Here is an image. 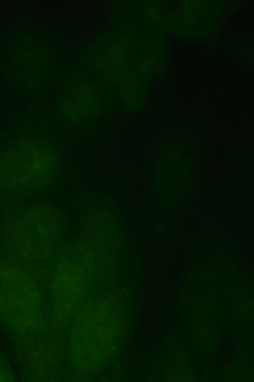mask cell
I'll list each match as a JSON object with an SVG mask.
<instances>
[{
  "mask_svg": "<svg viewBox=\"0 0 254 382\" xmlns=\"http://www.w3.org/2000/svg\"><path fill=\"white\" fill-rule=\"evenodd\" d=\"M38 293L26 275L13 269L0 270V313L12 325L28 326L36 315Z\"/></svg>",
  "mask_w": 254,
  "mask_h": 382,
  "instance_id": "obj_1",
  "label": "cell"
},
{
  "mask_svg": "<svg viewBox=\"0 0 254 382\" xmlns=\"http://www.w3.org/2000/svg\"><path fill=\"white\" fill-rule=\"evenodd\" d=\"M7 379V377L6 374L0 367V381H6Z\"/></svg>",
  "mask_w": 254,
  "mask_h": 382,
  "instance_id": "obj_2",
  "label": "cell"
},
{
  "mask_svg": "<svg viewBox=\"0 0 254 382\" xmlns=\"http://www.w3.org/2000/svg\"><path fill=\"white\" fill-rule=\"evenodd\" d=\"M182 350H183L182 347L178 345H176L173 348L174 352L177 354L179 353Z\"/></svg>",
  "mask_w": 254,
  "mask_h": 382,
  "instance_id": "obj_3",
  "label": "cell"
},
{
  "mask_svg": "<svg viewBox=\"0 0 254 382\" xmlns=\"http://www.w3.org/2000/svg\"><path fill=\"white\" fill-rule=\"evenodd\" d=\"M240 302H241L242 304H245V303H246L247 302V299H246V298H241V299H240Z\"/></svg>",
  "mask_w": 254,
  "mask_h": 382,
  "instance_id": "obj_4",
  "label": "cell"
},
{
  "mask_svg": "<svg viewBox=\"0 0 254 382\" xmlns=\"http://www.w3.org/2000/svg\"><path fill=\"white\" fill-rule=\"evenodd\" d=\"M191 304L192 306H194L195 305V304H196V302L195 301H192Z\"/></svg>",
  "mask_w": 254,
  "mask_h": 382,
  "instance_id": "obj_5",
  "label": "cell"
}]
</instances>
